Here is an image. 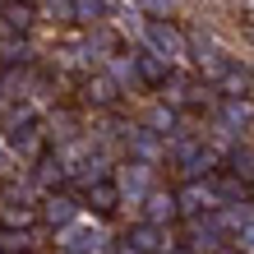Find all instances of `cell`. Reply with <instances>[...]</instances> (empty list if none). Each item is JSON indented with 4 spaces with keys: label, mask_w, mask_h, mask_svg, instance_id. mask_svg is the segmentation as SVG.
<instances>
[{
    "label": "cell",
    "mask_w": 254,
    "mask_h": 254,
    "mask_svg": "<svg viewBox=\"0 0 254 254\" xmlns=\"http://www.w3.org/2000/svg\"><path fill=\"white\" fill-rule=\"evenodd\" d=\"M0 9H5V0H0Z\"/></svg>",
    "instance_id": "4dcf8cb0"
},
{
    "label": "cell",
    "mask_w": 254,
    "mask_h": 254,
    "mask_svg": "<svg viewBox=\"0 0 254 254\" xmlns=\"http://www.w3.org/2000/svg\"><path fill=\"white\" fill-rule=\"evenodd\" d=\"M139 47L162 56L171 69H185L190 65V33L176 19H143V33H139Z\"/></svg>",
    "instance_id": "7a4b0ae2"
},
{
    "label": "cell",
    "mask_w": 254,
    "mask_h": 254,
    "mask_svg": "<svg viewBox=\"0 0 254 254\" xmlns=\"http://www.w3.org/2000/svg\"><path fill=\"white\" fill-rule=\"evenodd\" d=\"M97 69H102V74H111V83L121 88V93H134V88H143V83H139V69H134V56H129V51H111V56H107V61H102Z\"/></svg>",
    "instance_id": "4fadbf2b"
},
{
    "label": "cell",
    "mask_w": 254,
    "mask_h": 254,
    "mask_svg": "<svg viewBox=\"0 0 254 254\" xmlns=\"http://www.w3.org/2000/svg\"><path fill=\"white\" fill-rule=\"evenodd\" d=\"M19 167H23V162H19V157H14V148L5 143V134H0V181H9V176H14V171H19Z\"/></svg>",
    "instance_id": "484cf974"
},
{
    "label": "cell",
    "mask_w": 254,
    "mask_h": 254,
    "mask_svg": "<svg viewBox=\"0 0 254 254\" xmlns=\"http://www.w3.org/2000/svg\"><path fill=\"white\" fill-rule=\"evenodd\" d=\"M0 61H5V65H33V47H28V37L5 33V37H0Z\"/></svg>",
    "instance_id": "44dd1931"
},
{
    "label": "cell",
    "mask_w": 254,
    "mask_h": 254,
    "mask_svg": "<svg viewBox=\"0 0 254 254\" xmlns=\"http://www.w3.org/2000/svg\"><path fill=\"white\" fill-rule=\"evenodd\" d=\"M111 254H143V250H134L129 241H116V250H111Z\"/></svg>",
    "instance_id": "f1b7e54d"
},
{
    "label": "cell",
    "mask_w": 254,
    "mask_h": 254,
    "mask_svg": "<svg viewBox=\"0 0 254 254\" xmlns=\"http://www.w3.org/2000/svg\"><path fill=\"white\" fill-rule=\"evenodd\" d=\"M121 88L111 83V74H102V69H88L83 74V102L88 107H97V111H111V107H121Z\"/></svg>",
    "instance_id": "7c38bea8"
},
{
    "label": "cell",
    "mask_w": 254,
    "mask_h": 254,
    "mask_svg": "<svg viewBox=\"0 0 254 254\" xmlns=\"http://www.w3.org/2000/svg\"><path fill=\"white\" fill-rule=\"evenodd\" d=\"M227 9H236V14H254V0H227Z\"/></svg>",
    "instance_id": "83f0119b"
},
{
    "label": "cell",
    "mask_w": 254,
    "mask_h": 254,
    "mask_svg": "<svg viewBox=\"0 0 254 254\" xmlns=\"http://www.w3.org/2000/svg\"><path fill=\"white\" fill-rule=\"evenodd\" d=\"M176 199H181V222L185 217H199V213H217L222 199H217V185L213 176H199V181H185L176 190Z\"/></svg>",
    "instance_id": "52a82bcc"
},
{
    "label": "cell",
    "mask_w": 254,
    "mask_h": 254,
    "mask_svg": "<svg viewBox=\"0 0 254 254\" xmlns=\"http://www.w3.org/2000/svg\"><path fill=\"white\" fill-rule=\"evenodd\" d=\"M139 222H153V227H176V222H181V199H176V190L153 185V190H148V199L139 203Z\"/></svg>",
    "instance_id": "ba28073f"
},
{
    "label": "cell",
    "mask_w": 254,
    "mask_h": 254,
    "mask_svg": "<svg viewBox=\"0 0 254 254\" xmlns=\"http://www.w3.org/2000/svg\"><path fill=\"white\" fill-rule=\"evenodd\" d=\"M231 61H236V56L222 47V42L208 33V28H194V33H190V65L199 69V79H203V83H217L222 74H227Z\"/></svg>",
    "instance_id": "277c9868"
},
{
    "label": "cell",
    "mask_w": 254,
    "mask_h": 254,
    "mask_svg": "<svg viewBox=\"0 0 254 254\" xmlns=\"http://www.w3.org/2000/svg\"><path fill=\"white\" fill-rule=\"evenodd\" d=\"M134 5H139L143 19H171V14L181 9V0H134Z\"/></svg>",
    "instance_id": "cb8c5ba5"
},
{
    "label": "cell",
    "mask_w": 254,
    "mask_h": 254,
    "mask_svg": "<svg viewBox=\"0 0 254 254\" xmlns=\"http://www.w3.org/2000/svg\"><path fill=\"white\" fill-rule=\"evenodd\" d=\"M213 185H217V199H222V203H245V199H250V185L236 181L231 171H213Z\"/></svg>",
    "instance_id": "7402d4cb"
},
{
    "label": "cell",
    "mask_w": 254,
    "mask_h": 254,
    "mask_svg": "<svg viewBox=\"0 0 254 254\" xmlns=\"http://www.w3.org/2000/svg\"><path fill=\"white\" fill-rule=\"evenodd\" d=\"M125 157H143V162H167V139L153 134L148 125H125Z\"/></svg>",
    "instance_id": "30bf717a"
},
{
    "label": "cell",
    "mask_w": 254,
    "mask_h": 254,
    "mask_svg": "<svg viewBox=\"0 0 254 254\" xmlns=\"http://www.w3.org/2000/svg\"><path fill=\"white\" fill-rule=\"evenodd\" d=\"M0 14H5V33H19V37H28L37 23V5H28V0H5Z\"/></svg>",
    "instance_id": "ac0fdd59"
},
{
    "label": "cell",
    "mask_w": 254,
    "mask_h": 254,
    "mask_svg": "<svg viewBox=\"0 0 254 254\" xmlns=\"http://www.w3.org/2000/svg\"><path fill=\"white\" fill-rule=\"evenodd\" d=\"M213 125L236 134V139H241L245 129H254V93H245V97H217L213 102Z\"/></svg>",
    "instance_id": "8992f818"
},
{
    "label": "cell",
    "mask_w": 254,
    "mask_h": 254,
    "mask_svg": "<svg viewBox=\"0 0 254 254\" xmlns=\"http://www.w3.org/2000/svg\"><path fill=\"white\" fill-rule=\"evenodd\" d=\"M139 125H148L153 134H162V139H171V134H181V111L176 107H167V102H148L143 107V116H139Z\"/></svg>",
    "instance_id": "5bb4252c"
},
{
    "label": "cell",
    "mask_w": 254,
    "mask_h": 254,
    "mask_svg": "<svg viewBox=\"0 0 254 254\" xmlns=\"http://www.w3.org/2000/svg\"><path fill=\"white\" fill-rule=\"evenodd\" d=\"M134 69H139V83H143V88H153V93H157L162 83H167V74H171V65L162 61V56L143 51V47L134 51Z\"/></svg>",
    "instance_id": "9a60e30c"
},
{
    "label": "cell",
    "mask_w": 254,
    "mask_h": 254,
    "mask_svg": "<svg viewBox=\"0 0 254 254\" xmlns=\"http://www.w3.org/2000/svg\"><path fill=\"white\" fill-rule=\"evenodd\" d=\"M236 254H254V213H250V222H245V227L241 231H236Z\"/></svg>",
    "instance_id": "4316f807"
},
{
    "label": "cell",
    "mask_w": 254,
    "mask_h": 254,
    "mask_svg": "<svg viewBox=\"0 0 254 254\" xmlns=\"http://www.w3.org/2000/svg\"><path fill=\"white\" fill-rule=\"evenodd\" d=\"M125 241L134 250H143V254H176V250H181L171 241V227H153V222H134Z\"/></svg>",
    "instance_id": "8fae6325"
},
{
    "label": "cell",
    "mask_w": 254,
    "mask_h": 254,
    "mask_svg": "<svg viewBox=\"0 0 254 254\" xmlns=\"http://www.w3.org/2000/svg\"><path fill=\"white\" fill-rule=\"evenodd\" d=\"M83 203H93V213L107 217V213L121 208V190H116L111 176H107V181H93V185H83Z\"/></svg>",
    "instance_id": "2e32d148"
},
{
    "label": "cell",
    "mask_w": 254,
    "mask_h": 254,
    "mask_svg": "<svg viewBox=\"0 0 254 254\" xmlns=\"http://www.w3.org/2000/svg\"><path fill=\"white\" fill-rule=\"evenodd\" d=\"M217 88V97H245V93H254V74L245 69V65H227V74H222V79L213 83Z\"/></svg>",
    "instance_id": "d6986e66"
},
{
    "label": "cell",
    "mask_w": 254,
    "mask_h": 254,
    "mask_svg": "<svg viewBox=\"0 0 254 254\" xmlns=\"http://www.w3.org/2000/svg\"><path fill=\"white\" fill-rule=\"evenodd\" d=\"M28 176H33V185H37L42 194H47V190H61V181H65V167L56 162V153L47 148V153H42V157L33 162V167H28Z\"/></svg>",
    "instance_id": "e0dca14e"
},
{
    "label": "cell",
    "mask_w": 254,
    "mask_h": 254,
    "mask_svg": "<svg viewBox=\"0 0 254 254\" xmlns=\"http://www.w3.org/2000/svg\"><path fill=\"white\" fill-rule=\"evenodd\" d=\"M116 190H121V208H134L139 213V203L148 199V190L157 185V162H143V157H121L111 171Z\"/></svg>",
    "instance_id": "3957f363"
},
{
    "label": "cell",
    "mask_w": 254,
    "mask_h": 254,
    "mask_svg": "<svg viewBox=\"0 0 254 254\" xmlns=\"http://www.w3.org/2000/svg\"><path fill=\"white\" fill-rule=\"evenodd\" d=\"M116 241H111V231H107V222H102L97 213H83L69 222V227L56 231V254H111Z\"/></svg>",
    "instance_id": "6da1fadb"
},
{
    "label": "cell",
    "mask_w": 254,
    "mask_h": 254,
    "mask_svg": "<svg viewBox=\"0 0 254 254\" xmlns=\"http://www.w3.org/2000/svg\"><path fill=\"white\" fill-rule=\"evenodd\" d=\"M227 245H231V236H227V227L217 222V213L185 217V250H190V254H217V250H227Z\"/></svg>",
    "instance_id": "5b68a950"
},
{
    "label": "cell",
    "mask_w": 254,
    "mask_h": 254,
    "mask_svg": "<svg viewBox=\"0 0 254 254\" xmlns=\"http://www.w3.org/2000/svg\"><path fill=\"white\" fill-rule=\"evenodd\" d=\"M0 254H33V231L0 227Z\"/></svg>",
    "instance_id": "603a6c76"
},
{
    "label": "cell",
    "mask_w": 254,
    "mask_h": 254,
    "mask_svg": "<svg viewBox=\"0 0 254 254\" xmlns=\"http://www.w3.org/2000/svg\"><path fill=\"white\" fill-rule=\"evenodd\" d=\"M0 102H5V88H0Z\"/></svg>",
    "instance_id": "f546056e"
},
{
    "label": "cell",
    "mask_w": 254,
    "mask_h": 254,
    "mask_svg": "<svg viewBox=\"0 0 254 254\" xmlns=\"http://www.w3.org/2000/svg\"><path fill=\"white\" fill-rule=\"evenodd\" d=\"M222 167H227V171L236 176V181L254 185V143H245V139H241V143H236L227 157H222Z\"/></svg>",
    "instance_id": "ffe728a7"
},
{
    "label": "cell",
    "mask_w": 254,
    "mask_h": 254,
    "mask_svg": "<svg viewBox=\"0 0 254 254\" xmlns=\"http://www.w3.org/2000/svg\"><path fill=\"white\" fill-rule=\"evenodd\" d=\"M37 19H51V23H69V0H42Z\"/></svg>",
    "instance_id": "d4e9b609"
},
{
    "label": "cell",
    "mask_w": 254,
    "mask_h": 254,
    "mask_svg": "<svg viewBox=\"0 0 254 254\" xmlns=\"http://www.w3.org/2000/svg\"><path fill=\"white\" fill-rule=\"evenodd\" d=\"M37 213H42V222H47L51 231H61V227H69V222L83 213V203L74 199V194H65V190H47L42 203H37Z\"/></svg>",
    "instance_id": "9c48e42d"
}]
</instances>
